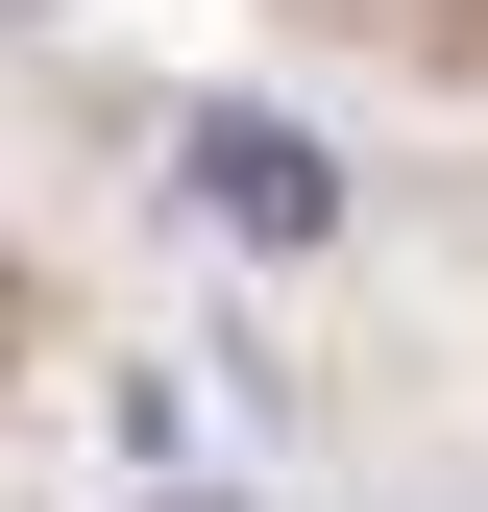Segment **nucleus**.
Listing matches in <instances>:
<instances>
[{"label": "nucleus", "instance_id": "f257e3e1", "mask_svg": "<svg viewBox=\"0 0 488 512\" xmlns=\"http://www.w3.org/2000/svg\"><path fill=\"white\" fill-rule=\"evenodd\" d=\"M196 220L220 244H269V269H318V244H342V171H318V122H196Z\"/></svg>", "mask_w": 488, "mask_h": 512}]
</instances>
